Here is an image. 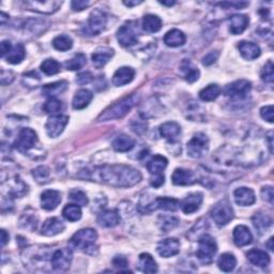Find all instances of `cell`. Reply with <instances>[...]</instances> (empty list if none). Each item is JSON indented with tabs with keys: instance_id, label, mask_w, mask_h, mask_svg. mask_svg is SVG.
I'll list each match as a JSON object with an SVG mask.
<instances>
[{
	"instance_id": "cb8c5ba5",
	"label": "cell",
	"mask_w": 274,
	"mask_h": 274,
	"mask_svg": "<svg viewBox=\"0 0 274 274\" xmlns=\"http://www.w3.org/2000/svg\"><path fill=\"white\" fill-rule=\"evenodd\" d=\"M238 48L241 56L246 60H254L256 58H258L261 53L260 47L253 42L242 41L239 43Z\"/></svg>"
},
{
	"instance_id": "6f0895ef",
	"label": "cell",
	"mask_w": 274,
	"mask_h": 274,
	"mask_svg": "<svg viewBox=\"0 0 274 274\" xmlns=\"http://www.w3.org/2000/svg\"><path fill=\"white\" fill-rule=\"evenodd\" d=\"M132 130L137 133V134H142L145 131L147 130V123H145L144 121H139V122H133L132 123Z\"/></svg>"
},
{
	"instance_id": "d590c367",
	"label": "cell",
	"mask_w": 274,
	"mask_h": 274,
	"mask_svg": "<svg viewBox=\"0 0 274 274\" xmlns=\"http://www.w3.org/2000/svg\"><path fill=\"white\" fill-rule=\"evenodd\" d=\"M181 133V127L177 122H166L160 126V134L168 141H175Z\"/></svg>"
},
{
	"instance_id": "8d00e7d4",
	"label": "cell",
	"mask_w": 274,
	"mask_h": 274,
	"mask_svg": "<svg viewBox=\"0 0 274 274\" xmlns=\"http://www.w3.org/2000/svg\"><path fill=\"white\" fill-rule=\"evenodd\" d=\"M252 221H253V225H254L255 229L260 233L264 232L265 230H268L272 225V220L270 219V217L261 212L255 213Z\"/></svg>"
},
{
	"instance_id": "f6af8a7d",
	"label": "cell",
	"mask_w": 274,
	"mask_h": 274,
	"mask_svg": "<svg viewBox=\"0 0 274 274\" xmlns=\"http://www.w3.org/2000/svg\"><path fill=\"white\" fill-rule=\"evenodd\" d=\"M41 71L46 75H55L60 72V63L55 59H46L41 64Z\"/></svg>"
},
{
	"instance_id": "94428289",
	"label": "cell",
	"mask_w": 274,
	"mask_h": 274,
	"mask_svg": "<svg viewBox=\"0 0 274 274\" xmlns=\"http://www.w3.org/2000/svg\"><path fill=\"white\" fill-rule=\"evenodd\" d=\"M9 242V233H7L5 229H2V246H5Z\"/></svg>"
},
{
	"instance_id": "816d5d0a",
	"label": "cell",
	"mask_w": 274,
	"mask_h": 274,
	"mask_svg": "<svg viewBox=\"0 0 274 274\" xmlns=\"http://www.w3.org/2000/svg\"><path fill=\"white\" fill-rule=\"evenodd\" d=\"M260 115L262 117V119H264L265 121H268L270 123L273 122V106L272 105H268V106H263L261 109H260Z\"/></svg>"
},
{
	"instance_id": "e7e4bbea",
	"label": "cell",
	"mask_w": 274,
	"mask_h": 274,
	"mask_svg": "<svg viewBox=\"0 0 274 274\" xmlns=\"http://www.w3.org/2000/svg\"><path fill=\"white\" fill-rule=\"evenodd\" d=\"M272 243H273V238L271 237V238L269 239V242L267 243V246L269 247L270 251H273V244H272Z\"/></svg>"
},
{
	"instance_id": "9a60e30c",
	"label": "cell",
	"mask_w": 274,
	"mask_h": 274,
	"mask_svg": "<svg viewBox=\"0 0 274 274\" xmlns=\"http://www.w3.org/2000/svg\"><path fill=\"white\" fill-rule=\"evenodd\" d=\"M27 10L43 14H52L61 7V2H27L24 3Z\"/></svg>"
},
{
	"instance_id": "5bb4252c",
	"label": "cell",
	"mask_w": 274,
	"mask_h": 274,
	"mask_svg": "<svg viewBox=\"0 0 274 274\" xmlns=\"http://www.w3.org/2000/svg\"><path fill=\"white\" fill-rule=\"evenodd\" d=\"M157 251L161 257L169 258V257H173L180 252V242L176 238L162 240L159 242Z\"/></svg>"
},
{
	"instance_id": "f546056e",
	"label": "cell",
	"mask_w": 274,
	"mask_h": 274,
	"mask_svg": "<svg viewBox=\"0 0 274 274\" xmlns=\"http://www.w3.org/2000/svg\"><path fill=\"white\" fill-rule=\"evenodd\" d=\"M98 223L103 227H115L120 223V216L116 210H105L99 214Z\"/></svg>"
},
{
	"instance_id": "d4e9b609",
	"label": "cell",
	"mask_w": 274,
	"mask_h": 274,
	"mask_svg": "<svg viewBox=\"0 0 274 274\" xmlns=\"http://www.w3.org/2000/svg\"><path fill=\"white\" fill-rule=\"evenodd\" d=\"M112 56H114V51L111 48L100 47L92 54L91 59L94 66L98 69H101L110 60Z\"/></svg>"
},
{
	"instance_id": "9f6ffc18",
	"label": "cell",
	"mask_w": 274,
	"mask_h": 274,
	"mask_svg": "<svg viewBox=\"0 0 274 274\" xmlns=\"http://www.w3.org/2000/svg\"><path fill=\"white\" fill-rule=\"evenodd\" d=\"M261 196H262V199L263 200H267L269 201V203H273V189L272 187H264L262 188L261 190Z\"/></svg>"
},
{
	"instance_id": "3957f363",
	"label": "cell",
	"mask_w": 274,
	"mask_h": 274,
	"mask_svg": "<svg viewBox=\"0 0 274 274\" xmlns=\"http://www.w3.org/2000/svg\"><path fill=\"white\" fill-rule=\"evenodd\" d=\"M98 240V233L92 228L80 229L75 232L71 238V245L88 254H94L93 249L96 248L95 242Z\"/></svg>"
},
{
	"instance_id": "f907efd6",
	"label": "cell",
	"mask_w": 274,
	"mask_h": 274,
	"mask_svg": "<svg viewBox=\"0 0 274 274\" xmlns=\"http://www.w3.org/2000/svg\"><path fill=\"white\" fill-rule=\"evenodd\" d=\"M112 264H114V267L117 268L118 270L125 271V269L127 268V260L123 256H116L115 258L112 259Z\"/></svg>"
},
{
	"instance_id": "e575fe53",
	"label": "cell",
	"mask_w": 274,
	"mask_h": 274,
	"mask_svg": "<svg viewBox=\"0 0 274 274\" xmlns=\"http://www.w3.org/2000/svg\"><path fill=\"white\" fill-rule=\"evenodd\" d=\"M162 28V20L158 15L148 14L143 19V29L148 34H155Z\"/></svg>"
},
{
	"instance_id": "277c9868",
	"label": "cell",
	"mask_w": 274,
	"mask_h": 274,
	"mask_svg": "<svg viewBox=\"0 0 274 274\" xmlns=\"http://www.w3.org/2000/svg\"><path fill=\"white\" fill-rule=\"evenodd\" d=\"M107 24V15L101 9H95L91 12L89 20L83 28V34L88 37L98 36L105 29Z\"/></svg>"
},
{
	"instance_id": "6da1fadb",
	"label": "cell",
	"mask_w": 274,
	"mask_h": 274,
	"mask_svg": "<svg viewBox=\"0 0 274 274\" xmlns=\"http://www.w3.org/2000/svg\"><path fill=\"white\" fill-rule=\"evenodd\" d=\"M84 178L114 188H131L142 180V174L127 165H102L87 171Z\"/></svg>"
},
{
	"instance_id": "836d02e7",
	"label": "cell",
	"mask_w": 274,
	"mask_h": 274,
	"mask_svg": "<svg viewBox=\"0 0 274 274\" xmlns=\"http://www.w3.org/2000/svg\"><path fill=\"white\" fill-rule=\"evenodd\" d=\"M180 71L184 77V79L189 83H194L199 78V70L193 66V63L190 60H183L181 66H180Z\"/></svg>"
},
{
	"instance_id": "83f0119b",
	"label": "cell",
	"mask_w": 274,
	"mask_h": 274,
	"mask_svg": "<svg viewBox=\"0 0 274 274\" xmlns=\"http://www.w3.org/2000/svg\"><path fill=\"white\" fill-rule=\"evenodd\" d=\"M135 143L136 142L133 137H130L125 134H121L116 137L114 142H112L111 146L118 152H126L134 148Z\"/></svg>"
},
{
	"instance_id": "4316f807",
	"label": "cell",
	"mask_w": 274,
	"mask_h": 274,
	"mask_svg": "<svg viewBox=\"0 0 274 274\" xmlns=\"http://www.w3.org/2000/svg\"><path fill=\"white\" fill-rule=\"evenodd\" d=\"M185 41H187V37L179 29L169 30L164 37V43L169 47L182 46Z\"/></svg>"
},
{
	"instance_id": "ba28073f",
	"label": "cell",
	"mask_w": 274,
	"mask_h": 274,
	"mask_svg": "<svg viewBox=\"0 0 274 274\" xmlns=\"http://www.w3.org/2000/svg\"><path fill=\"white\" fill-rule=\"evenodd\" d=\"M180 203L179 200L171 197H159L151 201L150 204L145 206H140V211L142 213H150L152 211L157 210V209H162V210L175 212L179 209Z\"/></svg>"
},
{
	"instance_id": "484cf974",
	"label": "cell",
	"mask_w": 274,
	"mask_h": 274,
	"mask_svg": "<svg viewBox=\"0 0 274 274\" xmlns=\"http://www.w3.org/2000/svg\"><path fill=\"white\" fill-rule=\"evenodd\" d=\"M246 256L248 261L254 265H257V267L264 268L270 263V256L265 252L261 251V249L253 248L247 252Z\"/></svg>"
},
{
	"instance_id": "603a6c76",
	"label": "cell",
	"mask_w": 274,
	"mask_h": 274,
	"mask_svg": "<svg viewBox=\"0 0 274 274\" xmlns=\"http://www.w3.org/2000/svg\"><path fill=\"white\" fill-rule=\"evenodd\" d=\"M249 20L244 14H235L229 19V30L232 35L238 36L247 28Z\"/></svg>"
},
{
	"instance_id": "5b68a950",
	"label": "cell",
	"mask_w": 274,
	"mask_h": 274,
	"mask_svg": "<svg viewBox=\"0 0 274 274\" xmlns=\"http://www.w3.org/2000/svg\"><path fill=\"white\" fill-rule=\"evenodd\" d=\"M210 214L217 226L221 227L227 225L233 219V216H235L233 209L227 199L220 200L219 203L215 204L211 209Z\"/></svg>"
},
{
	"instance_id": "681fc988",
	"label": "cell",
	"mask_w": 274,
	"mask_h": 274,
	"mask_svg": "<svg viewBox=\"0 0 274 274\" xmlns=\"http://www.w3.org/2000/svg\"><path fill=\"white\" fill-rule=\"evenodd\" d=\"M32 175H34L38 182L45 183L48 181V178H50V169L45 166H40L32 172Z\"/></svg>"
},
{
	"instance_id": "4dcf8cb0",
	"label": "cell",
	"mask_w": 274,
	"mask_h": 274,
	"mask_svg": "<svg viewBox=\"0 0 274 274\" xmlns=\"http://www.w3.org/2000/svg\"><path fill=\"white\" fill-rule=\"evenodd\" d=\"M92 98L93 94L91 91L87 89H80L75 93L73 102H72V106H73L74 109H83L89 105Z\"/></svg>"
},
{
	"instance_id": "f5cc1de1",
	"label": "cell",
	"mask_w": 274,
	"mask_h": 274,
	"mask_svg": "<svg viewBox=\"0 0 274 274\" xmlns=\"http://www.w3.org/2000/svg\"><path fill=\"white\" fill-rule=\"evenodd\" d=\"M93 80V75L90 73V72H83L77 75L76 77V83L79 85H86L89 84Z\"/></svg>"
},
{
	"instance_id": "ac0fdd59",
	"label": "cell",
	"mask_w": 274,
	"mask_h": 274,
	"mask_svg": "<svg viewBox=\"0 0 274 274\" xmlns=\"http://www.w3.org/2000/svg\"><path fill=\"white\" fill-rule=\"evenodd\" d=\"M172 180L175 185H191L197 181L194 173L184 168L175 169L172 176Z\"/></svg>"
},
{
	"instance_id": "91938a15",
	"label": "cell",
	"mask_w": 274,
	"mask_h": 274,
	"mask_svg": "<svg viewBox=\"0 0 274 274\" xmlns=\"http://www.w3.org/2000/svg\"><path fill=\"white\" fill-rule=\"evenodd\" d=\"M164 181H165L164 175H158L155 176V178L151 179V185L153 188H160L161 185L164 184Z\"/></svg>"
},
{
	"instance_id": "30bf717a",
	"label": "cell",
	"mask_w": 274,
	"mask_h": 274,
	"mask_svg": "<svg viewBox=\"0 0 274 274\" xmlns=\"http://www.w3.org/2000/svg\"><path fill=\"white\" fill-rule=\"evenodd\" d=\"M37 142H38L37 133L29 127H24L20 131L18 139L14 142V147L20 152L26 153L31 148L35 147Z\"/></svg>"
},
{
	"instance_id": "003e7915",
	"label": "cell",
	"mask_w": 274,
	"mask_h": 274,
	"mask_svg": "<svg viewBox=\"0 0 274 274\" xmlns=\"http://www.w3.org/2000/svg\"><path fill=\"white\" fill-rule=\"evenodd\" d=\"M7 18H8V16L3 12V13H2V24H3V25L5 24V21H6Z\"/></svg>"
},
{
	"instance_id": "03108f58",
	"label": "cell",
	"mask_w": 274,
	"mask_h": 274,
	"mask_svg": "<svg viewBox=\"0 0 274 274\" xmlns=\"http://www.w3.org/2000/svg\"><path fill=\"white\" fill-rule=\"evenodd\" d=\"M269 147H270V151L272 152V146H273V144H272V132L269 133Z\"/></svg>"
},
{
	"instance_id": "74e56055",
	"label": "cell",
	"mask_w": 274,
	"mask_h": 274,
	"mask_svg": "<svg viewBox=\"0 0 274 274\" xmlns=\"http://www.w3.org/2000/svg\"><path fill=\"white\" fill-rule=\"evenodd\" d=\"M217 265L223 272H231L237 265L236 257L230 253H225L220 256L219 260H217Z\"/></svg>"
},
{
	"instance_id": "7bdbcfd3",
	"label": "cell",
	"mask_w": 274,
	"mask_h": 274,
	"mask_svg": "<svg viewBox=\"0 0 274 274\" xmlns=\"http://www.w3.org/2000/svg\"><path fill=\"white\" fill-rule=\"evenodd\" d=\"M87 63V58L84 54H76L73 58L66 62V69L70 71H77L82 69Z\"/></svg>"
},
{
	"instance_id": "ffe728a7",
	"label": "cell",
	"mask_w": 274,
	"mask_h": 274,
	"mask_svg": "<svg viewBox=\"0 0 274 274\" xmlns=\"http://www.w3.org/2000/svg\"><path fill=\"white\" fill-rule=\"evenodd\" d=\"M61 201V195L58 191L47 190L41 195V207L44 210L51 211L58 207Z\"/></svg>"
},
{
	"instance_id": "7402d4cb",
	"label": "cell",
	"mask_w": 274,
	"mask_h": 274,
	"mask_svg": "<svg viewBox=\"0 0 274 274\" xmlns=\"http://www.w3.org/2000/svg\"><path fill=\"white\" fill-rule=\"evenodd\" d=\"M64 230V224L58 217H51L43 223L41 233L46 237H53Z\"/></svg>"
},
{
	"instance_id": "6125c7cd",
	"label": "cell",
	"mask_w": 274,
	"mask_h": 274,
	"mask_svg": "<svg viewBox=\"0 0 274 274\" xmlns=\"http://www.w3.org/2000/svg\"><path fill=\"white\" fill-rule=\"evenodd\" d=\"M143 2H123V4L126 6V7H134V6H137V5H141Z\"/></svg>"
},
{
	"instance_id": "7a4b0ae2",
	"label": "cell",
	"mask_w": 274,
	"mask_h": 274,
	"mask_svg": "<svg viewBox=\"0 0 274 274\" xmlns=\"http://www.w3.org/2000/svg\"><path fill=\"white\" fill-rule=\"evenodd\" d=\"M139 101L140 96L135 93L125 96L122 100L112 104V105L108 106L105 110L101 112V115L98 117V121H110V120L123 118L136 105Z\"/></svg>"
},
{
	"instance_id": "8992f818",
	"label": "cell",
	"mask_w": 274,
	"mask_h": 274,
	"mask_svg": "<svg viewBox=\"0 0 274 274\" xmlns=\"http://www.w3.org/2000/svg\"><path fill=\"white\" fill-rule=\"evenodd\" d=\"M217 245L215 240L209 235H204L200 237L198 241V248L196 252L197 258L205 264L211 263L213 257L216 254Z\"/></svg>"
},
{
	"instance_id": "7dc6e473",
	"label": "cell",
	"mask_w": 274,
	"mask_h": 274,
	"mask_svg": "<svg viewBox=\"0 0 274 274\" xmlns=\"http://www.w3.org/2000/svg\"><path fill=\"white\" fill-rule=\"evenodd\" d=\"M261 79L263 80L264 83L268 84H272L273 79H274V66L273 62L271 60H269L267 63L264 64V67L261 70Z\"/></svg>"
},
{
	"instance_id": "44dd1931",
	"label": "cell",
	"mask_w": 274,
	"mask_h": 274,
	"mask_svg": "<svg viewBox=\"0 0 274 274\" xmlns=\"http://www.w3.org/2000/svg\"><path fill=\"white\" fill-rule=\"evenodd\" d=\"M135 76L134 69L130 67H122L118 69L112 76V84L116 87H121L131 83Z\"/></svg>"
},
{
	"instance_id": "1f68e13d",
	"label": "cell",
	"mask_w": 274,
	"mask_h": 274,
	"mask_svg": "<svg viewBox=\"0 0 274 274\" xmlns=\"http://www.w3.org/2000/svg\"><path fill=\"white\" fill-rule=\"evenodd\" d=\"M67 88H68V82H66V80H59V82H55V83L43 86L42 92L45 96H48V98L51 99L66 91Z\"/></svg>"
},
{
	"instance_id": "d6a6232c",
	"label": "cell",
	"mask_w": 274,
	"mask_h": 274,
	"mask_svg": "<svg viewBox=\"0 0 274 274\" xmlns=\"http://www.w3.org/2000/svg\"><path fill=\"white\" fill-rule=\"evenodd\" d=\"M139 269L144 273H156L158 272V264L150 254L143 253L139 258Z\"/></svg>"
},
{
	"instance_id": "9c48e42d",
	"label": "cell",
	"mask_w": 274,
	"mask_h": 274,
	"mask_svg": "<svg viewBox=\"0 0 274 274\" xmlns=\"http://www.w3.org/2000/svg\"><path fill=\"white\" fill-rule=\"evenodd\" d=\"M119 44L123 47L132 46L139 41V30L135 22H127L117 31Z\"/></svg>"
},
{
	"instance_id": "f35d334b",
	"label": "cell",
	"mask_w": 274,
	"mask_h": 274,
	"mask_svg": "<svg viewBox=\"0 0 274 274\" xmlns=\"http://www.w3.org/2000/svg\"><path fill=\"white\" fill-rule=\"evenodd\" d=\"M222 92V89L220 86L216 84H211L204 88L203 90L199 92V98L205 102H211L214 101L217 96H219Z\"/></svg>"
},
{
	"instance_id": "4fadbf2b",
	"label": "cell",
	"mask_w": 274,
	"mask_h": 274,
	"mask_svg": "<svg viewBox=\"0 0 274 274\" xmlns=\"http://www.w3.org/2000/svg\"><path fill=\"white\" fill-rule=\"evenodd\" d=\"M69 122V117L64 115H55L52 116L47 120L45 124V130L47 135L52 137V139H56L58 137L64 130V127L67 126Z\"/></svg>"
},
{
	"instance_id": "2e32d148",
	"label": "cell",
	"mask_w": 274,
	"mask_h": 274,
	"mask_svg": "<svg viewBox=\"0 0 274 274\" xmlns=\"http://www.w3.org/2000/svg\"><path fill=\"white\" fill-rule=\"evenodd\" d=\"M204 196L201 193L196 192V193H191L187 197H185L182 203L180 204L181 210L185 213V214H192L196 212L198 209L200 208L201 203H203Z\"/></svg>"
},
{
	"instance_id": "680465c9",
	"label": "cell",
	"mask_w": 274,
	"mask_h": 274,
	"mask_svg": "<svg viewBox=\"0 0 274 274\" xmlns=\"http://www.w3.org/2000/svg\"><path fill=\"white\" fill-rule=\"evenodd\" d=\"M12 50V45L9 41H3L2 44H0V52H2V57H6V55L11 52Z\"/></svg>"
},
{
	"instance_id": "52a82bcc",
	"label": "cell",
	"mask_w": 274,
	"mask_h": 274,
	"mask_svg": "<svg viewBox=\"0 0 274 274\" xmlns=\"http://www.w3.org/2000/svg\"><path fill=\"white\" fill-rule=\"evenodd\" d=\"M188 156L193 159L204 157L209 149V139L204 133H197L187 145Z\"/></svg>"
},
{
	"instance_id": "7c38bea8",
	"label": "cell",
	"mask_w": 274,
	"mask_h": 274,
	"mask_svg": "<svg viewBox=\"0 0 274 274\" xmlns=\"http://www.w3.org/2000/svg\"><path fill=\"white\" fill-rule=\"evenodd\" d=\"M73 259V253L70 248H59L52 255L51 262L53 269L56 271H67Z\"/></svg>"
},
{
	"instance_id": "be15d7a7",
	"label": "cell",
	"mask_w": 274,
	"mask_h": 274,
	"mask_svg": "<svg viewBox=\"0 0 274 274\" xmlns=\"http://www.w3.org/2000/svg\"><path fill=\"white\" fill-rule=\"evenodd\" d=\"M161 5H163V6H167V7H172L176 4V2H160Z\"/></svg>"
},
{
	"instance_id": "b9f144b4",
	"label": "cell",
	"mask_w": 274,
	"mask_h": 274,
	"mask_svg": "<svg viewBox=\"0 0 274 274\" xmlns=\"http://www.w3.org/2000/svg\"><path fill=\"white\" fill-rule=\"evenodd\" d=\"M53 46L57 51L66 52L71 50L72 46H73V41H72V39L70 37L66 35H60L53 40Z\"/></svg>"
},
{
	"instance_id": "db71d44e",
	"label": "cell",
	"mask_w": 274,
	"mask_h": 274,
	"mask_svg": "<svg viewBox=\"0 0 274 274\" xmlns=\"http://www.w3.org/2000/svg\"><path fill=\"white\" fill-rule=\"evenodd\" d=\"M220 56V53L219 52H210L209 54H207L205 57L203 58V64L204 66H211V64H213L217 58H219Z\"/></svg>"
},
{
	"instance_id": "d6986e66",
	"label": "cell",
	"mask_w": 274,
	"mask_h": 274,
	"mask_svg": "<svg viewBox=\"0 0 274 274\" xmlns=\"http://www.w3.org/2000/svg\"><path fill=\"white\" fill-rule=\"evenodd\" d=\"M233 242L237 246H245L253 242V235L248 227L244 225H238L232 232Z\"/></svg>"
},
{
	"instance_id": "ee69618b",
	"label": "cell",
	"mask_w": 274,
	"mask_h": 274,
	"mask_svg": "<svg viewBox=\"0 0 274 274\" xmlns=\"http://www.w3.org/2000/svg\"><path fill=\"white\" fill-rule=\"evenodd\" d=\"M159 225L160 228L165 232H168L171 229H174L179 225V220L174 216L168 215H161L159 217Z\"/></svg>"
},
{
	"instance_id": "8fae6325",
	"label": "cell",
	"mask_w": 274,
	"mask_h": 274,
	"mask_svg": "<svg viewBox=\"0 0 274 274\" xmlns=\"http://www.w3.org/2000/svg\"><path fill=\"white\" fill-rule=\"evenodd\" d=\"M252 89V84L246 79H239L226 86L224 90L225 95L233 100H241L246 98V95Z\"/></svg>"
},
{
	"instance_id": "f1b7e54d",
	"label": "cell",
	"mask_w": 274,
	"mask_h": 274,
	"mask_svg": "<svg viewBox=\"0 0 274 274\" xmlns=\"http://www.w3.org/2000/svg\"><path fill=\"white\" fill-rule=\"evenodd\" d=\"M168 161L163 156H155L149 162L147 163V169L148 172L152 176H158V175H163V171L167 167Z\"/></svg>"
},
{
	"instance_id": "e0dca14e",
	"label": "cell",
	"mask_w": 274,
	"mask_h": 274,
	"mask_svg": "<svg viewBox=\"0 0 274 274\" xmlns=\"http://www.w3.org/2000/svg\"><path fill=\"white\" fill-rule=\"evenodd\" d=\"M233 198H235L236 204L242 207L252 206L256 201L255 193L252 189L248 188H238L233 192Z\"/></svg>"
},
{
	"instance_id": "c3c4849f",
	"label": "cell",
	"mask_w": 274,
	"mask_h": 274,
	"mask_svg": "<svg viewBox=\"0 0 274 274\" xmlns=\"http://www.w3.org/2000/svg\"><path fill=\"white\" fill-rule=\"evenodd\" d=\"M43 109L47 114H56L62 109V103L56 98H51L44 104Z\"/></svg>"
},
{
	"instance_id": "ab89813d",
	"label": "cell",
	"mask_w": 274,
	"mask_h": 274,
	"mask_svg": "<svg viewBox=\"0 0 274 274\" xmlns=\"http://www.w3.org/2000/svg\"><path fill=\"white\" fill-rule=\"evenodd\" d=\"M62 215L64 219L70 222H76L82 217V209L76 204H70L63 208Z\"/></svg>"
},
{
	"instance_id": "bcb514c9",
	"label": "cell",
	"mask_w": 274,
	"mask_h": 274,
	"mask_svg": "<svg viewBox=\"0 0 274 274\" xmlns=\"http://www.w3.org/2000/svg\"><path fill=\"white\" fill-rule=\"evenodd\" d=\"M69 198L78 206H87L89 203L87 195L80 190H72L69 194Z\"/></svg>"
},
{
	"instance_id": "60d3db41",
	"label": "cell",
	"mask_w": 274,
	"mask_h": 274,
	"mask_svg": "<svg viewBox=\"0 0 274 274\" xmlns=\"http://www.w3.org/2000/svg\"><path fill=\"white\" fill-rule=\"evenodd\" d=\"M25 56H26L25 48H24L22 44H18L12 48L9 55L7 56V61L11 64H18L24 60Z\"/></svg>"
},
{
	"instance_id": "11a10c76",
	"label": "cell",
	"mask_w": 274,
	"mask_h": 274,
	"mask_svg": "<svg viewBox=\"0 0 274 274\" xmlns=\"http://www.w3.org/2000/svg\"><path fill=\"white\" fill-rule=\"evenodd\" d=\"M91 5L90 2H85V0H74V2H72L71 7L72 9L74 11H82L86 8H88Z\"/></svg>"
}]
</instances>
